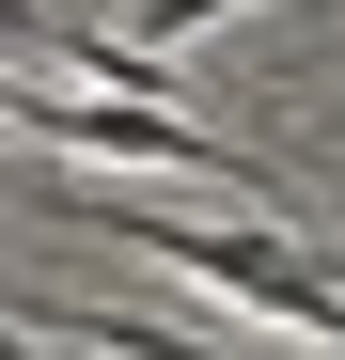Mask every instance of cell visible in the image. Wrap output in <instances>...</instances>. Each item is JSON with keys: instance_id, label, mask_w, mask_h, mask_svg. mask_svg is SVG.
<instances>
[{"instance_id": "6da1fadb", "label": "cell", "mask_w": 345, "mask_h": 360, "mask_svg": "<svg viewBox=\"0 0 345 360\" xmlns=\"http://www.w3.org/2000/svg\"><path fill=\"white\" fill-rule=\"evenodd\" d=\"M47 204L94 219V235H126V251H157V266H189V282H220V297L267 314V329L345 345V282H330L314 235H267V219H157V204H126V188H47Z\"/></svg>"}, {"instance_id": "7a4b0ae2", "label": "cell", "mask_w": 345, "mask_h": 360, "mask_svg": "<svg viewBox=\"0 0 345 360\" xmlns=\"http://www.w3.org/2000/svg\"><path fill=\"white\" fill-rule=\"evenodd\" d=\"M0 126H16V141H63V157H142V172H204V188H282V172H267L251 141L189 126L172 94H47V79H16V63H0Z\"/></svg>"}, {"instance_id": "3957f363", "label": "cell", "mask_w": 345, "mask_h": 360, "mask_svg": "<svg viewBox=\"0 0 345 360\" xmlns=\"http://www.w3.org/2000/svg\"><path fill=\"white\" fill-rule=\"evenodd\" d=\"M204 16H251V0H142V32H126V47H189Z\"/></svg>"}, {"instance_id": "277c9868", "label": "cell", "mask_w": 345, "mask_h": 360, "mask_svg": "<svg viewBox=\"0 0 345 360\" xmlns=\"http://www.w3.org/2000/svg\"><path fill=\"white\" fill-rule=\"evenodd\" d=\"M330 282H345V251H330Z\"/></svg>"}]
</instances>
